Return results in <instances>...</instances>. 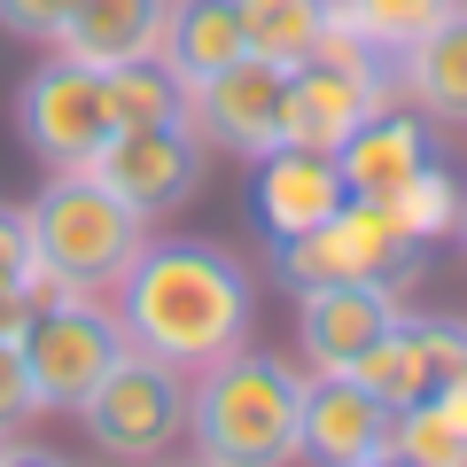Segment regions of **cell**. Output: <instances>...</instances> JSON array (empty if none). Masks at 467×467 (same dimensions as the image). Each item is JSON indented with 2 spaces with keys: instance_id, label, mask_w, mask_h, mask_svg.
Returning a JSON list of instances; mask_svg holds the SVG:
<instances>
[{
  "instance_id": "cell-1",
  "label": "cell",
  "mask_w": 467,
  "mask_h": 467,
  "mask_svg": "<svg viewBox=\"0 0 467 467\" xmlns=\"http://www.w3.org/2000/svg\"><path fill=\"white\" fill-rule=\"evenodd\" d=\"M109 296L133 350H149L180 374H202L250 343V273L218 242H149Z\"/></svg>"
},
{
  "instance_id": "cell-2",
  "label": "cell",
  "mask_w": 467,
  "mask_h": 467,
  "mask_svg": "<svg viewBox=\"0 0 467 467\" xmlns=\"http://www.w3.org/2000/svg\"><path fill=\"white\" fill-rule=\"evenodd\" d=\"M24 242H32V265H24L32 304L109 296V288L133 273V257L149 250V218L125 195H109L94 171H55V180L24 202Z\"/></svg>"
},
{
  "instance_id": "cell-3",
  "label": "cell",
  "mask_w": 467,
  "mask_h": 467,
  "mask_svg": "<svg viewBox=\"0 0 467 467\" xmlns=\"http://www.w3.org/2000/svg\"><path fill=\"white\" fill-rule=\"evenodd\" d=\"M296 420H304V374L250 343L202 367V382L187 389V436H195V460L211 467L296 460Z\"/></svg>"
},
{
  "instance_id": "cell-4",
  "label": "cell",
  "mask_w": 467,
  "mask_h": 467,
  "mask_svg": "<svg viewBox=\"0 0 467 467\" xmlns=\"http://www.w3.org/2000/svg\"><path fill=\"white\" fill-rule=\"evenodd\" d=\"M420 273V242H405L398 226L382 218V202L350 195L335 218H319L312 234L296 242H273V281L296 296V288H327V281H382L405 288Z\"/></svg>"
},
{
  "instance_id": "cell-5",
  "label": "cell",
  "mask_w": 467,
  "mask_h": 467,
  "mask_svg": "<svg viewBox=\"0 0 467 467\" xmlns=\"http://www.w3.org/2000/svg\"><path fill=\"white\" fill-rule=\"evenodd\" d=\"M24 343V367H32V389H39V413H78L94 398V382L133 350L117 304H94V296H55L32 312V327L16 335Z\"/></svg>"
},
{
  "instance_id": "cell-6",
  "label": "cell",
  "mask_w": 467,
  "mask_h": 467,
  "mask_svg": "<svg viewBox=\"0 0 467 467\" xmlns=\"http://www.w3.org/2000/svg\"><path fill=\"white\" fill-rule=\"evenodd\" d=\"M78 429L94 436L101 460H164L187 436V374L149 350H125L78 405Z\"/></svg>"
},
{
  "instance_id": "cell-7",
  "label": "cell",
  "mask_w": 467,
  "mask_h": 467,
  "mask_svg": "<svg viewBox=\"0 0 467 467\" xmlns=\"http://www.w3.org/2000/svg\"><path fill=\"white\" fill-rule=\"evenodd\" d=\"M109 86H101V70L70 63V55H55V63H39L32 78L16 86V133L24 149L39 156L47 171H86L94 164V149L109 140Z\"/></svg>"
},
{
  "instance_id": "cell-8",
  "label": "cell",
  "mask_w": 467,
  "mask_h": 467,
  "mask_svg": "<svg viewBox=\"0 0 467 467\" xmlns=\"http://www.w3.org/2000/svg\"><path fill=\"white\" fill-rule=\"evenodd\" d=\"M86 171L109 195H125L140 218H164L202 187V140L195 125H109V140L94 149Z\"/></svg>"
},
{
  "instance_id": "cell-9",
  "label": "cell",
  "mask_w": 467,
  "mask_h": 467,
  "mask_svg": "<svg viewBox=\"0 0 467 467\" xmlns=\"http://www.w3.org/2000/svg\"><path fill=\"white\" fill-rule=\"evenodd\" d=\"M281 109H288V70L257 63V55H242V63L211 70V78H195V101H187V125H195V140H211V149L242 156V164H257L265 149H281Z\"/></svg>"
},
{
  "instance_id": "cell-10",
  "label": "cell",
  "mask_w": 467,
  "mask_h": 467,
  "mask_svg": "<svg viewBox=\"0 0 467 467\" xmlns=\"http://www.w3.org/2000/svg\"><path fill=\"white\" fill-rule=\"evenodd\" d=\"M398 405H382L358 374H304V420H296V460L319 467H382Z\"/></svg>"
},
{
  "instance_id": "cell-11",
  "label": "cell",
  "mask_w": 467,
  "mask_h": 467,
  "mask_svg": "<svg viewBox=\"0 0 467 467\" xmlns=\"http://www.w3.org/2000/svg\"><path fill=\"white\" fill-rule=\"evenodd\" d=\"M405 319L398 288L382 281H327V288H296V343L312 358V374H350Z\"/></svg>"
},
{
  "instance_id": "cell-12",
  "label": "cell",
  "mask_w": 467,
  "mask_h": 467,
  "mask_svg": "<svg viewBox=\"0 0 467 467\" xmlns=\"http://www.w3.org/2000/svg\"><path fill=\"white\" fill-rule=\"evenodd\" d=\"M350 202L343 171H335L327 149H296V140H281V149H265L250 164V211L257 226L273 234V242H296V234H312L319 218H335Z\"/></svg>"
},
{
  "instance_id": "cell-13",
  "label": "cell",
  "mask_w": 467,
  "mask_h": 467,
  "mask_svg": "<svg viewBox=\"0 0 467 467\" xmlns=\"http://www.w3.org/2000/svg\"><path fill=\"white\" fill-rule=\"evenodd\" d=\"M398 94H382V86H367V78H350V70H335V63H296L288 70V109H281V133L296 140V149H343L350 140V125L358 117H374V109H389Z\"/></svg>"
},
{
  "instance_id": "cell-14",
  "label": "cell",
  "mask_w": 467,
  "mask_h": 467,
  "mask_svg": "<svg viewBox=\"0 0 467 467\" xmlns=\"http://www.w3.org/2000/svg\"><path fill=\"white\" fill-rule=\"evenodd\" d=\"M429 125H420V109H374V117H358L350 125V140L335 149V171H343V187L358 202H382V195H398L405 180H413L420 164H429Z\"/></svg>"
},
{
  "instance_id": "cell-15",
  "label": "cell",
  "mask_w": 467,
  "mask_h": 467,
  "mask_svg": "<svg viewBox=\"0 0 467 467\" xmlns=\"http://www.w3.org/2000/svg\"><path fill=\"white\" fill-rule=\"evenodd\" d=\"M156 39H164V0H70L55 47L86 70H117L133 55H156Z\"/></svg>"
},
{
  "instance_id": "cell-16",
  "label": "cell",
  "mask_w": 467,
  "mask_h": 467,
  "mask_svg": "<svg viewBox=\"0 0 467 467\" xmlns=\"http://www.w3.org/2000/svg\"><path fill=\"white\" fill-rule=\"evenodd\" d=\"M398 94L413 101L420 117L467 125V8H451L436 32H420L413 47L398 55Z\"/></svg>"
},
{
  "instance_id": "cell-17",
  "label": "cell",
  "mask_w": 467,
  "mask_h": 467,
  "mask_svg": "<svg viewBox=\"0 0 467 467\" xmlns=\"http://www.w3.org/2000/svg\"><path fill=\"white\" fill-rule=\"evenodd\" d=\"M156 55H164L187 86L211 78V70H226V63H242L250 47H242V16H234V0H171Z\"/></svg>"
},
{
  "instance_id": "cell-18",
  "label": "cell",
  "mask_w": 467,
  "mask_h": 467,
  "mask_svg": "<svg viewBox=\"0 0 467 467\" xmlns=\"http://www.w3.org/2000/svg\"><path fill=\"white\" fill-rule=\"evenodd\" d=\"M234 16H242V47L273 70H296L312 63L319 47V24H327V0H234Z\"/></svg>"
},
{
  "instance_id": "cell-19",
  "label": "cell",
  "mask_w": 467,
  "mask_h": 467,
  "mask_svg": "<svg viewBox=\"0 0 467 467\" xmlns=\"http://www.w3.org/2000/svg\"><path fill=\"white\" fill-rule=\"evenodd\" d=\"M101 86H109L117 125H187V101H195V86H187L164 55H133V63L101 70Z\"/></svg>"
},
{
  "instance_id": "cell-20",
  "label": "cell",
  "mask_w": 467,
  "mask_h": 467,
  "mask_svg": "<svg viewBox=\"0 0 467 467\" xmlns=\"http://www.w3.org/2000/svg\"><path fill=\"white\" fill-rule=\"evenodd\" d=\"M382 218L405 234V242H436V234H451V218H460V180L429 156L398 195H382Z\"/></svg>"
},
{
  "instance_id": "cell-21",
  "label": "cell",
  "mask_w": 467,
  "mask_h": 467,
  "mask_svg": "<svg viewBox=\"0 0 467 467\" xmlns=\"http://www.w3.org/2000/svg\"><path fill=\"white\" fill-rule=\"evenodd\" d=\"M350 374H358V382H367L382 405H398V413H405V405H420V398H436V382H429V367H420L413 327H405V319H398V327H389V335H382V343H374Z\"/></svg>"
},
{
  "instance_id": "cell-22",
  "label": "cell",
  "mask_w": 467,
  "mask_h": 467,
  "mask_svg": "<svg viewBox=\"0 0 467 467\" xmlns=\"http://www.w3.org/2000/svg\"><path fill=\"white\" fill-rule=\"evenodd\" d=\"M389 460H405V467H467V429L436 398H420V405H405L398 429H389Z\"/></svg>"
},
{
  "instance_id": "cell-23",
  "label": "cell",
  "mask_w": 467,
  "mask_h": 467,
  "mask_svg": "<svg viewBox=\"0 0 467 467\" xmlns=\"http://www.w3.org/2000/svg\"><path fill=\"white\" fill-rule=\"evenodd\" d=\"M335 8H343V16L358 24V32H367L374 47L389 55V63H398V55L413 47L420 32H436V24H444L460 0H335Z\"/></svg>"
},
{
  "instance_id": "cell-24",
  "label": "cell",
  "mask_w": 467,
  "mask_h": 467,
  "mask_svg": "<svg viewBox=\"0 0 467 467\" xmlns=\"http://www.w3.org/2000/svg\"><path fill=\"white\" fill-rule=\"evenodd\" d=\"M24 420H39V389L24 367V343H0V436H16Z\"/></svg>"
},
{
  "instance_id": "cell-25",
  "label": "cell",
  "mask_w": 467,
  "mask_h": 467,
  "mask_svg": "<svg viewBox=\"0 0 467 467\" xmlns=\"http://www.w3.org/2000/svg\"><path fill=\"white\" fill-rule=\"evenodd\" d=\"M70 24V0H0V32L32 39V47H55Z\"/></svg>"
},
{
  "instance_id": "cell-26",
  "label": "cell",
  "mask_w": 467,
  "mask_h": 467,
  "mask_svg": "<svg viewBox=\"0 0 467 467\" xmlns=\"http://www.w3.org/2000/svg\"><path fill=\"white\" fill-rule=\"evenodd\" d=\"M32 288H24V273H0V343H16L24 327H32Z\"/></svg>"
},
{
  "instance_id": "cell-27",
  "label": "cell",
  "mask_w": 467,
  "mask_h": 467,
  "mask_svg": "<svg viewBox=\"0 0 467 467\" xmlns=\"http://www.w3.org/2000/svg\"><path fill=\"white\" fill-rule=\"evenodd\" d=\"M32 265V242H24V211H0V273Z\"/></svg>"
},
{
  "instance_id": "cell-28",
  "label": "cell",
  "mask_w": 467,
  "mask_h": 467,
  "mask_svg": "<svg viewBox=\"0 0 467 467\" xmlns=\"http://www.w3.org/2000/svg\"><path fill=\"white\" fill-rule=\"evenodd\" d=\"M451 234H460V250H467V187H460V218H451Z\"/></svg>"
},
{
  "instance_id": "cell-29",
  "label": "cell",
  "mask_w": 467,
  "mask_h": 467,
  "mask_svg": "<svg viewBox=\"0 0 467 467\" xmlns=\"http://www.w3.org/2000/svg\"><path fill=\"white\" fill-rule=\"evenodd\" d=\"M0 460H16V444H8V436H0Z\"/></svg>"
},
{
  "instance_id": "cell-30",
  "label": "cell",
  "mask_w": 467,
  "mask_h": 467,
  "mask_svg": "<svg viewBox=\"0 0 467 467\" xmlns=\"http://www.w3.org/2000/svg\"><path fill=\"white\" fill-rule=\"evenodd\" d=\"M164 8H171V0H164Z\"/></svg>"
}]
</instances>
